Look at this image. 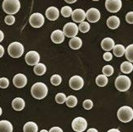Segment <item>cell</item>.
I'll use <instances>...</instances> for the list:
<instances>
[{
	"instance_id": "cell-23",
	"label": "cell",
	"mask_w": 133,
	"mask_h": 132,
	"mask_svg": "<svg viewBox=\"0 0 133 132\" xmlns=\"http://www.w3.org/2000/svg\"><path fill=\"white\" fill-rule=\"evenodd\" d=\"M133 70V65L129 61H125L122 63L121 65V71L124 74H131Z\"/></svg>"
},
{
	"instance_id": "cell-46",
	"label": "cell",
	"mask_w": 133,
	"mask_h": 132,
	"mask_svg": "<svg viewBox=\"0 0 133 132\" xmlns=\"http://www.w3.org/2000/svg\"><path fill=\"white\" fill-rule=\"evenodd\" d=\"M2 112H2V108H1V107H0V116H1V115H2Z\"/></svg>"
},
{
	"instance_id": "cell-30",
	"label": "cell",
	"mask_w": 133,
	"mask_h": 132,
	"mask_svg": "<svg viewBox=\"0 0 133 132\" xmlns=\"http://www.w3.org/2000/svg\"><path fill=\"white\" fill-rule=\"evenodd\" d=\"M61 14L63 17H70L72 15V8L70 7H68V6H65V7H63L61 8Z\"/></svg>"
},
{
	"instance_id": "cell-22",
	"label": "cell",
	"mask_w": 133,
	"mask_h": 132,
	"mask_svg": "<svg viewBox=\"0 0 133 132\" xmlns=\"http://www.w3.org/2000/svg\"><path fill=\"white\" fill-rule=\"evenodd\" d=\"M24 132H37L38 126L33 121H28L23 126Z\"/></svg>"
},
{
	"instance_id": "cell-5",
	"label": "cell",
	"mask_w": 133,
	"mask_h": 132,
	"mask_svg": "<svg viewBox=\"0 0 133 132\" xmlns=\"http://www.w3.org/2000/svg\"><path fill=\"white\" fill-rule=\"evenodd\" d=\"M115 87L120 92H126L131 87V79L125 75L118 76L115 80Z\"/></svg>"
},
{
	"instance_id": "cell-37",
	"label": "cell",
	"mask_w": 133,
	"mask_h": 132,
	"mask_svg": "<svg viewBox=\"0 0 133 132\" xmlns=\"http://www.w3.org/2000/svg\"><path fill=\"white\" fill-rule=\"evenodd\" d=\"M126 20L129 24H133V12H129L127 13Z\"/></svg>"
},
{
	"instance_id": "cell-24",
	"label": "cell",
	"mask_w": 133,
	"mask_h": 132,
	"mask_svg": "<svg viewBox=\"0 0 133 132\" xmlns=\"http://www.w3.org/2000/svg\"><path fill=\"white\" fill-rule=\"evenodd\" d=\"M33 71L36 75H39V76L43 75V74H45V73L46 72V67H45L44 64L38 63L37 65H36L34 66Z\"/></svg>"
},
{
	"instance_id": "cell-27",
	"label": "cell",
	"mask_w": 133,
	"mask_h": 132,
	"mask_svg": "<svg viewBox=\"0 0 133 132\" xmlns=\"http://www.w3.org/2000/svg\"><path fill=\"white\" fill-rule=\"evenodd\" d=\"M125 55L128 61L133 63V44L128 45L127 47L125 50Z\"/></svg>"
},
{
	"instance_id": "cell-32",
	"label": "cell",
	"mask_w": 133,
	"mask_h": 132,
	"mask_svg": "<svg viewBox=\"0 0 133 132\" xmlns=\"http://www.w3.org/2000/svg\"><path fill=\"white\" fill-rule=\"evenodd\" d=\"M113 72H114L113 67L111 65H106L103 68V74L107 77L112 75Z\"/></svg>"
},
{
	"instance_id": "cell-11",
	"label": "cell",
	"mask_w": 133,
	"mask_h": 132,
	"mask_svg": "<svg viewBox=\"0 0 133 132\" xmlns=\"http://www.w3.org/2000/svg\"><path fill=\"white\" fill-rule=\"evenodd\" d=\"M84 79L79 75H75L70 79V87L74 90H79L84 87Z\"/></svg>"
},
{
	"instance_id": "cell-4",
	"label": "cell",
	"mask_w": 133,
	"mask_h": 132,
	"mask_svg": "<svg viewBox=\"0 0 133 132\" xmlns=\"http://www.w3.org/2000/svg\"><path fill=\"white\" fill-rule=\"evenodd\" d=\"M8 52L12 58H19L23 54L24 47L20 42H12L8 47Z\"/></svg>"
},
{
	"instance_id": "cell-13",
	"label": "cell",
	"mask_w": 133,
	"mask_h": 132,
	"mask_svg": "<svg viewBox=\"0 0 133 132\" xmlns=\"http://www.w3.org/2000/svg\"><path fill=\"white\" fill-rule=\"evenodd\" d=\"M12 83H13V85H14L15 87H17V88H22L26 85L27 79L26 75L22 74H17L13 77Z\"/></svg>"
},
{
	"instance_id": "cell-1",
	"label": "cell",
	"mask_w": 133,
	"mask_h": 132,
	"mask_svg": "<svg viewBox=\"0 0 133 132\" xmlns=\"http://www.w3.org/2000/svg\"><path fill=\"white\" fill-rule=\"evenodd\" d=\"M31 93L34 98L42 100L47 96L48 88L43 83H36L31 88Z\"/></svg>"
},
{
	"instance_id": "cell-33",
	"label": "cell",
	"mask_w": 133,
	"mask_h": 132,
	"mask_svg": "<svg viewBox=\"0 0 133 132\" xmlns=\"http://www.w3.org/2000/svg\"><path fill=\"white\" fill-rule=\"evenodd\" d=\"M56 101L59 104H63L66 101V96L62 93H58V94H56Z\"/></svg>"
},
{
	"instance_id": "cell-6",
	"label": "cell",
	"mask_w": 133,
	"mask_h": 132,
	"mask_svg": "<svg viewBox=\"0 0 133 132\" xmlns=\"http://www.w3.org/2000/svg\"><path fill=\"white\" fill-rule=\"evenodd\" d=\"M88 126L86 119L84 117H76L72 121V128L75 132H84Z\"/></svg>"
},
{
	"instance_id": "cell-20",
	"label": "cell",
	"mask_w": 133,
	"mask_h": 132,
	"mask_svg": "<svg viewBox=\"0 0 133 132\" xmlns=\"http://www.w3.org/2000/svg\"><path fill=\"white\" fill-rule=\"evenodd\" d=\"M12 125L10 121L3 120L0 121V132H12Z\"/></svg>"
},
{
	"instance_id": "cell-9",
	"label": "cell",
	"mask_w": 133,
	"mask_h": 132,
	"mask_svg": "<svg viewBox=\"0 0 133 132\" xmlns=\"http://www.w3.org/2000/svg\"><path fill=\"white\" fill-rule=\"evenodd\" d=\"M121 0H106L105 7L107 10L110 12H117L122 8Z\"/></svg>"
},
{
	"instance_id": "cell-12",
	"label": "cell",
	"mask_w": 133,
	"mask_h": 132,
	"mask_svg": "<svg viewBox=\"0 0 133 132\" xmlns=\"http://www.w3.org/2000/svg\"><path fill=\"white\" fill-rule=\"evenodd\" d=\"M101 14L97 8H90L86 12V18L89 22H97L100 20Z\"/></svg>"
},
{
	"instance_id": "cell-28",
	"label": "cell",
	"mask_w": 133,
	"mask_h": 132,
	"mask_svg": "<svg viewBox=\"0 0 133 132\" xmlns=\"http://www.w3.org/2000/svg\"><path fill=\"white\" fill-rule=\"evenodd\" d=\"M65 103H66V106L69 107H75L78 103V100H77L76 97L73 96V95H70V96L66 98Z\"/></svg>"
},
{
	"instance_id": "cell-42",
	"label": "cell",
	"mask_w": 133,
	"mask_h": 132,
	"mask_svg": "<svg viewBox=\"0 0 133 132\" xmlns=\"http://www.w3.org/2000/svg\"><path fill=\"white\" fill-rule=\"evenodd\" d=\"M87 132H98V131L96 129H94V128H90V129H89L88 130H87Z\"/></svg>"
},
{
	"instance_id": "cell-35",
	"label": "cell",
	"mask_w": 133,
	"mask_h": 132,
	"mask_svg": "<svg viewBox=\"0 0 133 132\" xmlns=\"http://www.w3.org/2000/svg\"><path fill=\"white\" fill-rule=\"evenodd\" d=\"M4 22L7 25H12L15 22V17L12 15H8L4 18Z\"/></svg>"
},
{
	"instance_id": "cell-47",
	"label": "cell",
	"mask_w": 133,
	"mask_h": 132,
	"mask_svg": "<svg viewBox=\"0 0 133 132\" xmlns=\"http://www.w3.org/2000/svg\"><path fill=\"white\" fill-rule=\"evenodd\" d=\"M93 1H99V0H93Z\"/></svg>"
},
{
	"instance_id": "cell-3",
	"label": "cell",
	"mask_w": 133,
	"mask_h": 132,
	"mask_svg": "<svg viewBox=\"0 0 133 132\" xmlns=\"http://www.w3.org/2000/svg\"><path fill=\"white\" fill-rule=\"evenodd\" d=\"M117 117L123 123L131 121L133 119V109L128 106L120 107L117 111Z\"/></svg>"
},
{
	"instance_id": "cell-15",
	"label": "cell",
	"mask_w": 133,
	"mask_h": 132,
	"mask_svg": "<svg viewBox=\"0 0 133 132\" xmlns=\"http://www.w3.org/2000/svg\"><path fill=\"white\" fill-rule=\"evenodd\" d=\"M59 15V9L56 7H50L45 11V16H46L47 19L50 21L57 20Z\"/></svg>"
},
{
	"instance_id": "cell-2",
	"label": "cell",
	"mask_w": 133,
	"mask_h": 132,
	"mask_svg": "<svg viewBox=\"0 0 133 132\" xmlns=\"http://www.w3.org/2000/svg\"><path fill=\"white\" fill-rule=\"evenodd\" d=\"M21 3L19 0H3V9L9 15H13L20 10Z\"/></svg>"
},
{
	"instance_id": "cell-25",
	"label": "cell",
	"mask_w": 133,
	"mask_h": 132,
	"mask_svg": "<svg viewBox=\"0 0 133 132\" xmlns=\"http://www.w3.org/2000/svg\"><path fill=\"white\" fill-rule=\"evenodd\" d=\"M113 54L117 57H122L125 54V47L122 45H117L113 47Z\"/></svg>"
},
{
	"instance_id": "cell-31",
	"label": "cell",
	"mask_w": 133,
	"mask_h": 132,
	"mask_svg": "<svg viewBox=\"0 0 133 132\" xmlns=\"http://www.w3.org/2000/svg\"><path fill=\"white\" fill-rule=\"evenodd\" d=\"M61 81H62V79L59 74H54L51 76V78H50V83L54 86L59 85L61 83Z\"/></svg>"
},
{
	"instance_id": "cell-16",
	"label": "cell",
	"mask_w": 133,
	"mask_h": 132,
	"mask_svg": "<svg viewBox=\"0 0 133 132\" xmlns=\"http://www.w3.org/2000/svg\"><path fill=\"white\" fill-rule=\"evenodd\" d=\"M51 40L56 44H61L65 40V34L61 30H56L51 33Z\"/></svg>"
},
{
	"instance_id": "cell-21",
	"label": "cell",
	"mask_w": 133,
	"mask_h": 132,
	"mask_svg": "<svg viewBox=\"0 0 133 132\" xmlns=\"http://www.w3.org/2000/svg\"><path fill=\"white\" fill-rule=\"evenodd\" d=\"M69 45H70V47L73 50H79L82 46V40L79 37L75 36V37L71 38Z\"/></svg>"
},
{
	"instance_id": "cell-34",
	"label": "cell",
	"mask_w": 133,
	"mask_h": 132,
	"mask_svg": "<svg viewBox=\"0 0 133 132\" xmlns=\"http://www.w3.org/2000/svg\"><path fill=\"white\" fill-rule=\"evenodd\" d=\"M93 106H94V103L92 102V100L90 99H87L83 102V107L86 110H90V109L93 107Z\"/></svg>"
},
{
	"instance_id": "cell-45",
	"label": "cell",
	"mask_w": 133,
	"mask_h": 132,
	"mask_svg": "<svg viewBox=\"0 0 133 132\" xmlns=\"http://www.w3.org/2000/svg\"><path fill=\"white\" fill-rule=\"evenodd\" d=\"M40 132H49V131H47L46 130H42Z\"/></svg>"
},
{
	"instance_id": "cell-41",
	"label": "cell",
	"mask_w": 133,
	"mask_h": 132,
	"mask_svg": "<svg viewBox=\"0 0 133 132\" xmlns=\"http://www.w3.org/2000/svg\"><path fill=\"white\" fill-rule=\"evenodd\" d=\"M3 38H4V35H3V31L0 30V42L2 41V40H3Z\"/></svg>"
},
{
	"instance_id": "cell-40",
	"label": "cell",
	"mask_w": 133,
	"mask_h": 132,
	"mask_svg": "<svg viewBox=\"0 0 133 132\" xmlns=\"http://www.w3.org/2000/svg\"><path fill=\"white\" fill-rule=\"evenodd\" d=\"M4 54V48L2 46V45H0V58H1Z\"/></svg>"
},
{
	"instance_id": "cell-29",
	"label": "cell",
	"mask_w": 133,
	"mask_h": 132,
	"mask_svg": "<svg viewBox=\"0 0 133 132\" xmlns=\"http://www.w3.org/2000/svg\"><path fill=\"white\" fill-rule=\"evenodd\" d=\"M79 27V31H80L83 33H87L90 30V26L88 22H82L79 23V26H78Z\"/></svg>"
},
{
	"instance_id": "cell-8",
	"label": "cell",
	"mask_w": 133,
	"mask_h": 132,
	"mask_svg": "<svg viewBox=\"0 0 133 132\" xmlns=\"http://www.w3.org/2000/svg\"><path fill=\"white\" fill-rule=\"evenodd\" d=\"M29 22L31 26H33L34 28H39V27L42 26L45 22L44 16L42 13L36 12L33 13L32 15H31L29 18Z\"/></svg>"
},
{
	"instance_id": "cell-17",
	"label": "cell",
	"mask_w": 133,
	"mask_h": 132,
	"mask_svg": "<svg viewBox=\"0 0 133 132\" xmlns=\"http://www.w3.org/2000/svg\"><path fill=\"white\" fill-rule=\"evenodd\" d=\"M101 46H102L103 50H104L105 51H109L112 50L113 47L115 46V43H114V40L112 38L107 37L102 40Z\"/></svg>"
},
{
	"instance_id": "cell-26",
	"label": "cell",
	"mask_w": 133,
	"mask_h": 132,
	"mask_svg": "<svg viewBox=\"0 0 133 132\" xmlns=\"http://www.w3.org/2000/svg\"><path fill=\"white\" fill-rule=\"evenodd\" d=\"M108 77L105 76L104 74H100L96 78V84L99 87H105L108 84Z\"/></svg>"
},
{
	"instance_id": "cell-43",
	"label": "cell",
	"mask_w": 133,
	"mask_h": 132,
	"mask_svg": "<svg viewBox=\"0 0 133 132\" xmlns=\"http://www.w3.org/2000/svg\"><path fill=\"white\" fill-rule=\"evenodd\" d=\"M65 1L68 3H74L77 1V0H65Z\"/></svg>"
},
{
	"instance_id": "cell-7",
	"label": "cell",
	"mask_w": 133,
	"mask_h": 132,
	"mask_svg": "<svg viewBox=\"0 0 133 132\" xmlns=\"http://www.w3.org/2000/svg\"><path fill=\"white\" fill-rule=\"evenodd\" d=\"M63 32L65 36L70 38H73L77 36L79 32V27L74 22H68L65 25L63 29Z\"/></svg>"
},
{
	"instance_id": "cell-36",
	"label": "cell",
	"mask_w": 133,
	"mask_h": 132,
	"mask_svg": "<svg viewBox=\"0 0 133 132\" xmlns=\"http://www.w3.org/2000/svg\"><path fill=\"white\" fill-rule=\"evenodd\" d=\"M9 86V81L7 78H1L0 79V88H7Z\"/></svg>"
},
{
	"instance_id": "cell-14",
	"label": "cell",
	"mask_w": 133,
	"mask_h": 132,
	"mask_svg": "<svg viewBox=\"0 0 133 132\" xmlns=\"http://www.w3.org/2000/svg\"><path fill=\"white\" fill-rule=\"evenodd\" d=\"M72 20H74L75 22H82L85 20L86 18V12L83 10V9H75L72 12Z\"/></svg>"
},
{
	"instance_id": "cell-38",
	"label": "cell",
	"mask_w": 133,
	"mask_h": 132,
	"mask_svg": "<svg viewBox=\"0 0 133 132\" xmlns=\"http://www.w3.org/2000/svg\"><path fill=\"white\" fill-rule=\"evenodd\" d=\"M112 59V53H110V52H106V53H104L103 54V60H106V61H110Z\"/></svg>"
},
{
	"instance_id": "cell-18",
	"label": "cell",
	"mask_w": 133,
	"mask_h": 132,
	"mask_svg": "<svg viewBox=\"0 0 133 132\" xmlns=\"http://www.w3.org/2000/svg\"><path fill=\"white\" fill-rule=\"evenodd\" d=\"M12 107L15 111H22L25 107V101L21 98H16L12 100Z\"/></svg>"
},
{
	"instance_id": "cell-44",
	"label": "cell",
	"mask_w": 133,
	"mask_h": 132,
	"mask_svg": "<svg viewBox=\"0 0 133 132\" xmlns=\"http://www.w3.org/2000/svg\"><path fill=\"white\" fill-rule=\"evenodd\" d=\"M108 132H121V131L117 129H111V130H109Z\"/></svg>"
},
{
	"instance_id": "cell-10",
	"label": "cell",
	"mask_w": 133,
	"mask_h": 132,
	"mask_svg": "<svg viewBox=\"0 0 133 132\" xmlns=\"http://www.w3.org/2000/svg\"><path fill=\"white\" fill-rule=\"evenodd\" d=\"M25 60L28 65L35 66L40 61V54L36 51H29L26 54Z\"/></svg>"
},
{
	"instance_id": "cell-39",
	"label": "cell",
	"mask_w": 133,
	"mask_h": 132,
	"mask_svg": "<svg viewBox=\"0 0 133 132\" xmlns=\"http://www.w3.org/2000/svg\"><path fill=\"white\" fill-rule=\"evenodd\" d=\"M49 132H63V130L61 127L55 126V127H52V128L49 130Z\"/></svg>"
},
{
	"instance_id": "cell-19",
	"label": "cell",
	"mask_w": 133,
	"mask_h": 132,
	"mask_svg": "<svg viewBox=\"0 0 133 132\" xmlns=\"http://www.w3.org/2000/svg\"><path fill=\"white\" fill-rule=\"evenodd\" d=\"M107 26L110 29H117L120 26V19L117 16H112L107 20Z\"/></svg>"
}]
</instances>
